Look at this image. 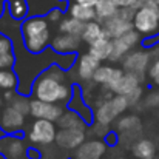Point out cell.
Instances as JSON below:
<instances>
[{"label": "cell", "instance_id": "obj_32", "mask_svg": "<svg viewBox=\"0 0 159 159\" xmlns=\"http://www.w3.org/2000/svg\"><path fill=\"white\" fill-rule=\"evenodd\" d=\"M45 17L48 19V22L53 25V23H60L63 19H65V9L62 8V6H53L47 14H45Z\"/></svg>", "mask_w": 159, "mask_h": 159}, {"label": "cell", "instance_id": "obj_39", "mask_svg": "<svg viewBox=\"0 0 159 159\" xmlns=\"http://www.w3.org/2000/svg\"><path fill=\"white\" fill-rule=\"evenodd\" d=\"M3 105H5V101H3V93L0 91V108H2Z\"/></svg>", "mask_w": 159, "mask_h": 159}, {"label": "cell", "instance_id": "obj_7", "mask_svg": "<svg viewBox=\"0 0 159 159\" xmlns=\"http://www.w3.org/2000/svg\"><path fill=\"white\" fill-rule=\"evenodd\" d=\"M142 122L136 114H122L114 122V131L119 136V144H128L131 147L142 134Z\"/></svg>", "mask_w": 159, "mask_h": 159}, {"label": "cell", "instance_id": "obj_28", "mask_svg": "<svg viewBox=\"0 0 159 159\" xmlns=\"http://www.w3.org/2000/svg\"><path fill=\"white\" fill-rule=\"evenodd\" d=\"M84 25H85L84 22H80V20L74 19V17L66 16V17L57 25V28H59V33L73 34V36H79V37H80L82 30H84Z\"/></svg>", "mask_w": 159, "mask_h": 159}, {"label": "cell", "instance_id": "obj_6", "mask_svg": "<svg viewBox=\"0 0 159 159\" xmlns=\"http://www.w3.org/2000/svg\"><path fill=\"white\" fill-rule=\"evenodd\" d=\"M113 94H120L125 96L130 102V105H138L144 99V87H142V79L131 73H124L122 77L108 90Z\"/></svg>", "mask_w": 159, "mask_h": 159}, {"label": "cell", "instance_id": "obj_24", "mask_svg": "<svg viewBox=\"0 0 159 159\" xmlns=\"http://www.w3.org/2000/svg\"><path fill=\"white\" fill-rule=\"evenodd\" d=\"M59 128H88L87 122L73 110L66 108L63 111V114L60 116V119L56 122Z\"/></svg>", "mask_w": 159, "mask_h": 159}, {"label": "cell", "instance_id": "obj_19", "mask_svg": "<svg viewBox=\"0 0 159 159\" xmlns=\"http://www.w3.org/2000/svg\"><path fill=\"white\" fill-rule=\"evenodd\" d=\"M102 26H104V33L110 39H116V37L131 31L133 30V22L125 19V17H122L120 14H116L114 17L105 20L102 23Z\"/></svg>", "mask_w": 159, "mask_h": 159}, {"label": "cell", "instance_id": "obj_15", "mask_svg": "<svg viewBox=\"0 0 159 159\" xmlns=\"http://www.w3.org/2000/svg\"><path fill=\"white\" fill-rule=\"evenodd\" d=\"M101 63L102 62H99L96 57H93L87 51V53H82L76 57V62L70 71H74L76 77L80 82H90V80H93V76Z\"/></svg>", "mask_w": 159, "mask_h": 159}, {"label": "cell", "instance_id": "obj_29", "mask_svg": "<svg viewBox=\"0 0 159 159\" xmlns=\"http://www.w3.org/2000/svg\"><path fill=\"white\" fill-rule=\"evenodd\" d=\"M30 102H31V99H30L26 94H22V93L16 91V94L12 96V99H11L9 102H6V104L14 107V108L19 110V111H22L23 114L30 116Z\"/></svg>", "mask_w": 159, "mask_h": 159}, {"label": "cell", "instance_id": "obj_11", "mask_svg": "<svg viewBox=\"0 0 159 159\" xmlns=\"http://www.w3.org/2000/svg\"><path fill=\"white\" fill-rule=\"evenodd\" d=\"M28 145L23 136L19 134H3L0 138V155L6 159H26Z\"/></svg>", "mask_w": 159, "mask_h": 159}, {"label": "cell", "instance_id": "obj_25", "mask_svg": "<svg viewBox=\"0 0 159 159\" xmlns=\"http://www.w3.org/2000/svg\"><path fill=\"white\" fill-rule=\"evenodd\" d=\"M94 12H96V20L104 23L105 20L114 17L119 12V6L113 0H99L94 5Z\"/></svg>", "mask_w": 159, "mask_h": 159}, {"label": "cell", "instance_id": "obj_22", "mask_svg": "<svg viewBox=\"0 0 159 159\" xmlns=\"http://www.w3.org/2000/svg\"><path fill=\"white\" fill-rule=\"evenodd\" d=\"M66 14L70 17H74L80 22H91L96 20V12H94V6L90 5H84V3H77V2H71L66 6Z\"/></svg>", "mask_w": 159, "mask_h": 159}, {"label": "cell", "instance_id": "obj_34", "mask_svg": "<svg viewBox=\"0 0 159 159\" xmlns=\"http://www.w3.org/2000/svg\"><path fill=\"white\" fill-rule=\"evenodd\" d=\"M26 159H43V153L39 147H30L28 153H26Z\"/></svg>", "mask_w": 159, "mask_h": 159}, {"label": "cell", "instance_id": "obj_31", "mask_svg": "<svg viewBox=\"0 0 159 159\" xmlns=\"http://www.w3.org/2000/svg\"><path fill=\"white\" fill-rule=\"evenodd\" d=\"M142 104L145 108H150V110L159 108V90H152L147 94H144Z\"/></svg>", "mask_w": 159, "mask_h": 159}, {"label": "cell", "instance_id": "obj_41", "mask_svg": "<svg viewBox=\"0 0 159 159\" xmlns=\"http://www.w3.org/2000/svg\"><path fill=\"white\" fill-rule=\"evenodd\" d=\"M152 2H155L156 5H159V0H152Z\"/></svg>", "mask_w": 159, "mask_h": 159}, {"label": "cell", "instance_id": "obj_12", "mask_svg": "<svg viewBox=\"0 0 159 159\" xmlns=\"http://www.w3.org/2000/svg\"><path fill=\"white\" fill-rule=\"evenodd\" d=\"M88 128H59L56 136V145L66 152H74L87 141Z\"/></svg>", "mask_w": 159, "mask_h": 159}, {"label": "cell", "instance_id": "obj_26", "mask_svg": "<svg viewBox=\"0 0 159 159\" xmlns=\"http://www.w3.org/2000/svg\"><path fill=\"white\" fill-rule=\"evenodd\" d=\"M101 36H104V26H102V23L99 20L85 22L84 30H82V34H80V39H82L84 43L90 45L94 40H98Z\"/></svg>", "mask_w": 159, "mask_h": 159}, {"label": "cell", "instance_id": "obj_16", "mask_svg": "<svg viewBox=\"0 0 159 159\" xmlns=\"http://www.w3.org/2000/svg\"><path fill=\"white\" fill-rule=\"evenodd\" d=\"M82 43L84 42L79 36L59 33V34L53 36L50 48L57 54H77L82 48Z\"/></svg>", "mask_w": 159, "mask_h": 159}, {"label": "cell", "instance_id": "obj_20", "mask_svg": "<svg viewBox=\"0 0 159 159\" xmlns=\"http://www.w3.org/2000/svg\"><path fill=\"white\" fill-rule=\"evenodd\" d=\"M131 153L136 159H155L158 155V145L155 139L139 138L131 144Z\"/></svg>", "mask_w": 159, "mask_h": 159}, {"label": "cell", "instance_id": "obj_1", "mask_svg": "<svg viewBox=\"0 0 159 159\" xmlns=\"http://www.w3.org/2000/svg\"><path fill=\"white\" fill-rule=\"evenodd\" d=\"M74 91V82L71 80L66 70L57 63L45 68L33 82L30 96L39 101L68 105Z\"/></svg>", "mask_w": 159, "mask_h": 159}, {"label": "cell", "instance_id": "obj_3", "mask_svg": "<svg viewBox=\"0 0 159 159\" xmlns=\"http://www.w3.org/2000/svg\"><path fill=\"white\" fill-rule=\"evenodd\" d=\"M130 107L131 105L125 96L113 94L111 91H108L101 101H98L96 107L93 108V122L107 128H111L114 122L122 114H125Z\"/></svg>", "mask_w": 159, "mask_h": 159}, {"label": "cell", "instance_id": "obj_13", "mask_svg": "<svg viewBox=\"0 0 159 159\" xmlns=\"http://www.w3.org/2000/svg\"><path fill=\"white\" fill-rule=\"evenodd\" d=\"M65 110H66L65 105L39 101L34 98H31V102H30V116H33L34 119H45V120L57 122Z\"/></svg>", "mask_w": 159, "mask_h": 159}, {"label": "cell", "instance_id": "obj_18", "mask_svg": "<svg viewBox=\"0 0 159 159\" xmlns=\"http://www.w3.org/2000/svg\"><path fill=\"white\" fill-rule=\"evenodd\" d=\"M125 71L119 66H114V65H99V68L96 70L94 76H93V82L96 85H99L101 88H107L110 90L124 74Z\"/></svg>", "mask_w": 159, "mask_h": 159}, {"label": "cell", "instance_id": "obj_23", "mask_svg": "<svg viewBox=\"0 0 159 159\" xmlns=\"http://www.w3.org/2000/svg\"><path fill=\"white\" fill-rule=\"evenodd\" d=\"M6 11L16 20H25L31 16V6L28 0H6Z\"/></svg>", "mask_w": 159, "mask_h": 159}, {"label": "cell", "instance_id": "obj_17", "mask_svg": "<svg viewBox=\"0 0 159 159\" xmlns=\"http://www.w3.org/2000/svg\"><path fill=\"white\" fill-rule=\"evenodd\" d=\"M66 108L76 111L87 122L88 127L93 124V108L88 105V102H87V99H85V96H84L82 88L79 87V84H74V91H73V96H71Z\"/></svg>", "mask_w": 159, "mask_h": 159}, {"label": "cell", "instance_id": "obj_35", "mask_svg": "<svg viewBox=\"0 0 159 159\" xmlns=\"http://www.w3.org/2000/svg\"><path fill=\"white\" fill-rule=\"evenodd\" d=\"M9 50H12V42H11V39L6 37V36H3V34L0 33V51H9Z\"/></svg>", "mask_w": 159, "mask_h": 159}, {"label": "cell", "instance_id": "obj_30", "mask_svg": "<svg viewBox=\"0 0 159 159\" xmlns=\"http://www.w3.org/2000/svg\"><path fill=\"white\" fill-rule=\"evenodd\" d=\"M16 65V53L14 50L0 51V70H9Z\"/></svg>", "mask_w": 159, "mask_h": 159}, {"label": "cell", "instance_id": "obj_14", "mask_svg": "<svg viewBox=\"0 0 159 159\" xmlns=\"http://www.w3.org/2000/svg\"><path fill=\"white\" fill-rule=\"evenodd\" d=\"M108 145L101 138L87 139L82 145H79L74 152L71 159H104L107 155Z\"/></svg>", "mask_w": 159, "mask_h": 159}, {"label": "cell", "instance_id": "obj_42", "mask_svg": "<svg viewBox=\"0 0 159 159\" xmlns=\"http://www.w3.org/2000/svg\"><path fill=\"white\" fill-rule=\"evenodd\" d=\"M0 159H6V158H5V156H3V155H0Z\"/></svg>", "mask_w": 159, "mask_h": 159}, {"label": "cell", "instance_id": "obj_8", "mask_svg": "<svg viewBox=\"0 0 159 159\" xmlns=\"http://www.w3.org/2000/svg\"><path fill=\"white\" fill-rule=\"evenodd\" d=\"M26 128V114L16 110L14 107L5 105L0 108V130L3 134H19L23 136Z\"/></svg>", "mask_w": 159, "mask_h": 159}, {"label": "cell", "instance_id": "obj_5", "mask_svg": "<svg viewBox=\"0 0 159 159\" xmlns=\"http://www.w3.org/2000/svg\"><path fill=\"white\" fill-rule=\"evenodd\" d=\"M57 130L59 127L56 122L45 119H34L28 131L25 133V138L33 147H48L56 142Z\"/></svg>", "mask_w": 159, "mask_h": 159}, {"label": "cell", "instance_id": "obj_38", "mask_svg": "<svg viewBox=\"0 0 159 159\" xmlns=\"http://www.w3.org/2000/svg\"><path fill=\"white\" fill-rule=\"evenodd\" d=\"M152 80H153V84H155L156 87H159V73L155 76V77H153V79H152Z\"/></svg>", "mask_w": 159, "mask_h": 159}, {"label": "cell", "instance_id": "obj_9", "mask_svg": "<svg viewBox=\"0 0 159 159\" xmlns=\"http://www.w3.org/2000/svg\"><path fill=\"white\" fill-rule=\"evenodd\" d=\"M150 62H152V54H150V50H145V48L133 50L131 53H128L120 60L122 70L125 73H131V74L138 76L139 79H142V80L147 76Z\"/></svg>", "mask_w": 159, "mask_h": 159}, {"label": "cell", "instance_id": "obj_10", "mask_svg": "<svg viewBox=\"0 0 159 159\" xmlns=\"http://www.w3.org/2000/svg\"><path fill=\"white\" fill-rule=\"evenodd\" d=\"M142 43V39H141V34L136 31V30H131L116 39H111V56L108 59V62H120L128 53H131L133 50H136L138 45Z\"/></svg>", "mask_w": 159, "mask_h": 159}, {"label": "cell", "instance_id": "obj_4", "mask_svg": "<svg viewBox=\"0 0 159 159\" xmlns=\"http://www.w3.org/2000/svg\"><path fill=\"white\" fill-rule=\"evenodd\" d=\"M133 30L144 37L153 36L159 30V5L152 0H144L134 11Z\"/></svg>", "mask_w": 159, "mask_h": 159}, {"label": "cell", "instance_id": "obj_43", "mask_svg": "<svg viewBox=\"0 0 159 159\" xmlns=\"http://www.w3.org/2000/svg\"><path fill=\"white\" fill-rule=\"evenodd\" d=\"M2 136H3V131H2V130H0V138H2Z\"/></svg>", "mask_w": 159, "mask_h": 159}, {"label": "cell", "instance_id": "obj_40", "mask_svg": "<svg viewBox=\"0 0 159 159\" xmlns=\"http://www.w3.org/2000/svg\"><path fill=\"white\" fill-rule=\"evenodd\" d=\"M114 159H130V158H127V156H116Z\"/></svg>", "mask_w": 159, "mask_h": 159}, {"label": "cell", "instance_id": "obj_36", "mask_svg": "<svg viewBox=\"0 0 159 159\" xmlns=\"http://www.w3.org/2000/svg\"><path fill=\"white\" fill-rule=\"evenodd\" d=\"M57 2H63V3H66L68 0H57ZM71 2H77V3H84V5H90V6H94L99 0H71Z\"/></svg>", "mask_w": 159, "mask_h": 159}, {"label": "cell", "instance_id": "obj_21", "mask_svg": "<svg viewBox=\"0 0 159 159\" xmlns=\"http://www.w3.org/2000/svg\"><path fill=\"white\" fill-rule=\"evenodd\" d=\"M111 48H113L111 39L104 33V36H101L98 40L88 45V53L93 57H96L99 62H107L111 56Z\"/></svg>", "mask_w": 159, "mask_h": 159}, {"label": "cell", "instance_id": "obj_27", "mask_svg": "<svg viewBox=\"0 0 159 159\" xmlns=\"http://www.w3.org/2000/svg\"><path fill=\"white\" fill-rule=\"evenodd\" d=\"M19 76L14 68L0 70V91H17Z\"/></svg>", "mask_w": 159, "mask_h": 159}, {"label": "cell", "instance_id": "obj_2", "mask_svg": "<svg viewBox=\"0 0 159 159\" xmlns=\"http://www.w3.org/2000/svg\"><path fill=\"white\" fill-rule=\"evenodd\" d=\"M22 42L26 51L33 54H40L51 47L53 33L51 23L45 14H31L22 20Z\"/></svg>", "mask_w": 159, "mask_h": 159}, {"label": "cell", "instance_id": "obj_33", "mask_svg": "<svg viewBox=\"0 0 159 159\" xmlns=\"http://www.w3.org/2000/svg\"><path fill=\"white\" fill-rule=\"evenodd\" d=\"M104 141L107 142L108 147H116V145H119V136H117V133H116L114 130H110V131L107 133Z\"/></svg>", "mask_w": 159, "mask_h": 159}, {"label": "cell", "instance_id": "obj_37", "mask_svg": "<svg viewBox=\"0 0 159 159\" xmlns=\"http://www.w3.org/2000/svg\"><path fill=\"white\" fill-rule=\"evenodd\" d=\"M6 11V2L5 0H0V16Z\"/></svg>", "mask_w": 159, "mask_h": 159}]
</instances>
